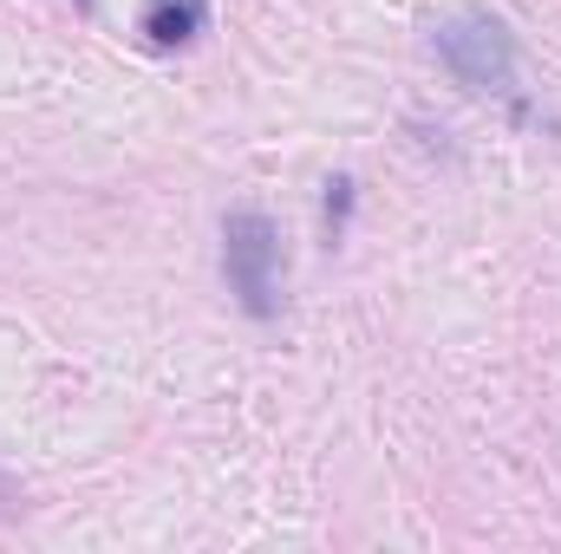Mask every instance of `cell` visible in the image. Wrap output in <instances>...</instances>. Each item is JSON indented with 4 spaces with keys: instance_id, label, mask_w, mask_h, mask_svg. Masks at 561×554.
I'll use <instances>...</instances> for the list:
<instances>
[{
    "instance_id": "obj_1",
    "label": "cell",
    "mask_w": 561,
    "mask_h": 554,
    "mask_svg": "<svg viewBox=\"0 0 561 554\" xmlns=\"http://www.w3.org/2000/svg\"><path fill=\"white\" fill-rule=\"evenodd\" d=\"M431 46H437L444 72L463 92H510V79H516V33L496 13H483V7L444 13L437 33H431Z\"/></svg>"
},
{
    "instance_id": "obj_2",
    "label": "cell",
    "mask_w": 561,
    "mask_h": 554,
    "mask_svg": "<svg viewBox=\"0 0 561 554\" xmlns=\"http://www.w3.org/2000/svg\"><path fill=\"white\" fill-rule=\"evenodd\" d=\"M222 275L242 313L275 320L280 313V229L262 209H229L222 216Z\"/></svg>"
},
{
    "instance_id": "obj_3",
    "label": "cell",
    "mask_w": 561,
    "mask_h": 554,
    "mask_svg": "<svg viewBox=\"0 0 561 554\" xmlns=\"http://www.w3.org/2000/svg\"><path fill=\"white\" fill-rule=\"evenodd\" d=\"M203 20H209V0H150V7H144L150 46H183V39L203 33Z\"/></svg>"
},
{
    "instance_id": "obj_4",
    "label": "cell",
    "mask_w": 561,
    "mask_h": 554,
    "mask_svg": "<svg viewBox=\"0 0 561 554\" xmlns=\"http://www.w3.org/2000/svg\"><path fill=\"white\" fill-rule=\"evenodd\" d=\"M353 176H327V249L346 242V222H353Z\"/></svg>"
}]
</instances>
